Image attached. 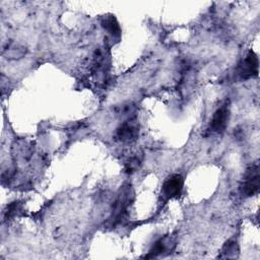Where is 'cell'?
Here are the masks:
<instances>
[{
	"mask_svg": "<svg viewBox=\"0 0 260 260\" xmlns=\"http://www.w3.org/2000/svg\"><path fill=\"white\" fill-rule=\"evenodd\" d=\"M141 165V157L139 155L130 156L125 162V170L127 173L135 172Z\"/></svg>",
	"mask_w": 260,
	"mask_h": 260,
	"instance_id": "30bf717a",
	"label": "cell"
},
{
	"mask_svg": "<svg viewBox=\"0 0 260 260\" xmlns=\"http://www.w3.org/2000/svg\"><path fill=\"white\" fill-rule=\"evenodd\" d=\"M229 118H230V107L225 103L214 112L209 124V131L217 134L222 133L226 128Z\"/></svg>",
	"mask_w": 260,
	"mask_h": 260,
	"instance_id": "8992f818",
	"label": "cell"
},
{
	"mask_svg": "<svg viewBox=\"0 0 260 260\" xmlns=\"http://www.w3.org/2000/svg\"><path fill=\"white\" fill-rule=\"evenodd\" d=\"M239 252V247L236 239L232 238L229 241L225 242V244L222 247L221 255L220 257L223 258H236Z\"/></svg>",
	"mask_w": 260,
	"mask_h": 260,
	"instance_id": "ba28073f",
	"label": "cell"
},
{
	"mask_svg": "<svg viewBox=\"0 0 260 260\" xmlns=\"http://www.w3.org/2000/svg\"><path fill=\"white\" fill-rule=\"evenodd\" d=\"M260 186V174L258 164L249 167L240 186V192L245 197H251L258 193Z\"/></svg>",
	"mask_w": 260,
	"mask_h": 260,
	"instance_id": "7a4b0ae2",
	"label": "cell"
},
{
	"mask_svg": "<svg viewBox=\"0 0 260 260\" xmlns=\"http://www.w3.org/2000/svg\"><path fill=\"white\" fill-rule=\"evenodd\" d=\"M184 185V179L179 174H174L170 176L161 187V198L165 201H169L170 199L178 198L182 194Z\"/></svg>",
	"mask_w": 260,
	"mask_h": 260,
	"instance_id": "277c9868",
	"label": "cell"
},
{
	"mask_svg": "<svg viewBox=\"0 0 260 260\" xmlns=\"http://www.w3.org/2000/svg\"><path fill=\"white\" fill-rule=\"evenodd\" d=\"M103 26L114 37L120 36V27L114 16H107L103 20Z\"/></svg>",
	"mask_w": 260,
	"mask_h": 260,
	"instance_id": "9c48e42d",
	"label": "cell"
},
{
	"mask_svg": "<svg viewBox=\"0 0 260 260\" xmlns=\"http://www.w3.org/2000/svg\"><path fill=\"white\" fill-rule=\"evenodd\" d=\"M132 197L133 193L130 186H124L121 188L120 193L115 201L112 214L107 220L106 224L108 228H115L125 218L128 207L132 202Z\"/></svg>",
	"mask_w": 260,
	"mask_h": 260,
	"instance_id": "6da1fadb",
	"label": "cell"
},
{
	"mask_svg": "<svg viewBox=\"0 0 260 260\" xmlns=\"http://www.w3.org/2000/svg\"><path fill=\"white\" fill-rule=\"evenodd\" d=\"M258 57L252 51L248 53L245 59L239 64L238 67V75L242 80H246L249 78L256 77L258 75Z\"/></svg>",
	"mask_w": 260,
	"mask_h": 260,
	"instance_id": "5b68a950",
	"label": "cell"
},
{
	"mask_svg": "<svg viewBox=\"0 0 260 260\" xmlns=\"http://www.w3.org/2000/svg\"><path fill=\"white\" fill-rule=\"evenodd\" d=\"M139 135V125L135 116L126 118L116 129L115 139L121 143H132Z\"/></svg>",
	"mask_w": 260,
	"mask_h": 260,
	"instance_id": "3957f363",
	"label": "cell"
},
{
	"mask_svg": "<svg viewBox=\"0 0 260 260\" xmlns=\"http://www.w3.org/2000/svg\"><path fill=\"white\" fill-rule=\"evenodd\" d=\"M175 246V242L172 237L165 236L160 239H158L150 248L147 255H145V258H153L157 257L159 255H162L165 253H169L173 250Z\"/></svg>",
	"mask_w": 260,
	"mask_h": 260,
	"instance_id": "52a82bcc",
	"label": "cell"
}]
</instances>
